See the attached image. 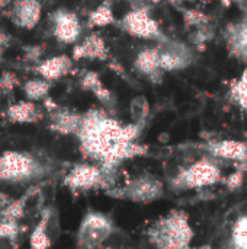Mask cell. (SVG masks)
Masks as SVG:
<instances>
[{
	"label": "cell",
	"mask_w": 247,
	"mask_h": 249,
	"mask_svg": "<svg viewBox=\"0 0 247 249\" xmlns=\"http://www.w3.org/2000/svg\"><path fill=\"white\" fill-rule=\"evenodd\" d=\"M134 125H121L103 112L90 111L83 115L82 127L77 133L83 152L100 160L103 165H112L135 153Z\"/></svg>",
	"instance_id": "6da1fadb"
},
{
	"label": "cell",
	"mask_w": 247,
	"mask_h": 249,
	"mask_svg": "<svg viewBox=\"0 0 247 249\" xmlns=\"http://www.w3.org/2000/svg\"><path fill=\"white\" fill-rule=\"evenodd\" d=\"M191 239L192 231L182 213L163 217L151 231V242L159 249H189Z\"/></svg>",
	"instance_id": "7a4b0ae2"
},
{
	"label": "cell",
	"mask_w": 247,
	"mask_h": 249,
	"mask_svg": "<svg viewBox=\"0 0 247 249\" xmlns=\"http://www.w3.org/2000/svg\"><path fill=\"white\" fill-rule=\"evenodd\" d=\"M41 165L29 155L19 152H4L0 156V179L9 182H23L41 174Z\"/></svg>",
	"instance_id": "3957f363"
},
{
	"label": "cell",
	"mask_w": 247,
	"mask_h": 249,
	"mask_svg": "<svg viewBox=\"0 0 247 249\" xmlns=\"http://www.w3.org/2000/svg\"><path fill=\"white\" fill-rule=\"evenodd\" d=\"M112 223L100 213H87L80 225L77 233V244L80 249H99L111 236Z\"/></svg>",
	"instance_id": "277c9868"
},
{
	"label": "cell",
	"mask_w": 247,
	"mask_h": 249,
	"mask_svg": "<svg viewBox=\"0 0 247 249\" xmlns=\"http://www.w3.org/2000/svg\"><path fill=\"white\" fill-rule=\"evenodd\" d=\"M220 177V169L214 163L210 160H199L181 174L179 182L186 188H198L217 182Z\"/></svg>",
	"instance_id": "5b68a950"
},
{
	"label": "cell",
	"mask_w": 247,
	"mask_h": 249,
	"mask_svg": "<svg viewBox=\"0 0 247 249\" xmlns=\"http://www.w3.org/2000/svg\"><path fill=\"white\" fill-rule=\"evenodd\" d=\"M122 25H124L125 31L132 34L134 36H140V38H144V39L160 38L159 25L150 16V13L147 10H144V9L130 12L124 18Z\"/></svg>",
	"instance_id": "8992f818"
},
{
	"label": "cell",
	"mask_w": 247,
	"mask_h": 249,
	"mask_svg": "<svg viewBox=\"0 0 247 249\" xmlns=\"http://www.w3.org/2000/svg\"><path fill=\"white\" fill-rule=\"evenodd\" d=\"M103 179V174L98 166L82 163L76 165L66 177V185L73 191H86L99 185Z\"/></svg>",
	"instance_id": "52a82bcc"
},
{
	"label": "cell",
	"mask_w": 247,
	"mask_h": 249,
	"mask_svg": "<svg viewBox=\"0 0 247 249\" xmlns=\"http://www.w3.org/2000/svg\"><path fill=\"white\" fill-rule=\"evenodd\" d=\"M54 35L58 41L64 44H73L77 41L82 32V25L79 18L68 10H57L54 13Z\"/></svg>",
	"instance_id": "ba28073f"
},
{
	"label": "cell",
	"mask_w": 247,
	"mask_h": 249,
	"mask_svg": "<svg viewBox=\"0 0 247 249\" xmlns=\"http://www.w3.org/2000/svg\"><path fill=\"white\" fill-rule=\"evenodd\" d=\"M41 0H15L9 16L15 25L32 29L41 19Z\"/></svg>",
	"instance_id": "9c48e42d"
},
{
	"label": "cell",
	"mask_w": 247,
	"mask_h": 249,
	"mask_svg": "<svg viewBox=\"0 0 247 249\" xmlns=\"http://www.w3.org/2000/svg\"><path fill=\"white\" fill-rule=\"evenodd\" d=\"M51 115V130L61 133V134H77L80 127H82V121H83V115H79L76 112H71L68 109H60L55 108L54 111L49 112Z\"/></svg>",
	"instance_id": "30bf717a"
},
{
	"label": "cell",
	"mask_w": 247,
	"mask_h": 249,
	"mask_svg": "<svg viewBox=\"0 0 247 249\" xmlns=\"http://www.w3.org/2000/svg\"><path fill=\"white\" fill-rule=\"evenodd\" d=\"M71 67H73L71 58H68L67 55H55L39 63L36 66V71L41 74L42 79L51 82L67 74L71 70Z\"/></svg>",
	"instance_id": "8fae6325"
},
{
	"label": "cell",
	"mask_w": 247,
	"mask_h": 249,
	"mask_svg": "<svg viewBox=\"0 0 247 249\" xmlns=\"http://www.w3.org/2000/svg\"><path fill=\"white\" fill-rule=\"evenodd\" d=\"M6 115L9 121L19 124H31L42 118L41 109L32 101H19L16 104H12L7 108Z\"/></svg>",
	"instance_id": "7c38bea8"
},
{
	"label": "cell",
	"mask_w": 247,
	"mask_h": 249,
	"mask_svg": "<svg viewBox=\"0 0 247 249\" xmlns=\"http://www.w3.org/2000/svg\"><path fill=\"white\" fill-rule=\"evenodd\" d=\"M134 66L141 74H144L150 79L157 77L160 73H163L162 67H160V48L148 47V48L141 50L135 58Z\"/></svg>",
	"instance_id": "4fadbf2b"
},
{
	"label": "cell",
	"mask_w": 247,
	"mask_h": 249,
	"mask_svg": "<svg viewBox=\"0 0 247 249\" xmlns=\"http://www.w3.org/2000/svg\"><path fill=\"white\" fill-rule=\"evenodd\" d=\"M106 55H108V50H106L105 41L96 34H92L87 38H84V41L79 44L73 51L74 60H80V58L103 60L106 58Z\"/></svg>",
	"instance_id": "5bb4252c"
},
{
	"label": "cell",
	"mask_w": 247,
	"mask_h": 249,
	"mask_svg": "<svg viewBox=\"0 0 247 249\" xmlns=\"http://www.w3.org/2000/svg\"><path fill=\"white\" fill-rule=\"evenodd\" d=\"M191 63L189 51L172 45L167 48H160V67L162 71H172L186 67Z\"/></svg>",
	"instance_id": "9a60e30c"
},
{
	"label": "cell",
	"mask_w": 247,
	"mask_h": 249,
	"mask_svg": "<svg viewBox=\"0 0 247 249\" xmlns=\"http://www.w3.org/2000/svg\"><path fill=\"white\" fill-rule=\"evenodd\" d=\"M127 194L135 201H150L160 196V184L153 178H140L130 184Z\"/></svg>",
	"instance_id": "2e32d148"
},
{
	"label": "cell",
	"mask_w": 247,
	"mask_h": 249,
	"mask_svg": "<svg viewBox=\"0 0 247 249\" xmlns=\"http://www.w3.org/2000/svg\"><path fill=\"white\" fill-rule=\"evenodd\" d=\"M210 150L214 156L229 159V160H246L247 144L237 140H224L217 142L210 146Z\"/></svg>",
	"instance_id": "e0dca14e"
},
{
	"label": "cell",
	"mask_w": 247,
	"mask_h": 249,
	"mask_svg": "<svg viewBox=\"0 0 247 249\" xmlns=\"http://www.w3.org/2000/svg\"><path fill=\"white\" fill-rule=\"evenodd\" d=\"M52 244V238L48 233L47 229V217L44 212L41 213V219L36 223V226L32 231V235L29 238V245L31 249H48Z\"/></svg>",
	"instance_id": "ac0fdd59"
},
{
	"label": "cell",
	"mask_w": 247,
	"mask_h": 249,
	"mask_svg": "<svg viewBox=\"0 0 247 249\" xmlns=\"http://www.w3.org/2000/svg\"><path fill=\"white\" fill-rule=\"evenodd\" d=\"M230 48L237 57L247 61V20L234 28V32L230 35Z\"/></svg>",
	"instance_id": "d6986e66"
},
{
	"label": "cell",
	"mask_w": 247,
	"mask_h": 249,
	"mask_svg": "<svg viewBox=\"0 0 247 249\" xmlns=\"http://www.w3.org/2000/svg\"><path fill=\"white\" fill-rule=\"evenodd\" d=\"M51 89L49 80L45 79H31L25 82L23 85V92L29 101H41L44 99Z\"/></svg>",
	"instance_id": "ffe728a7"
},
{
	"label": "cell",
	"mask_w": 247,
	"mask_h": 249,
	"mask_svg": "<svg viewBox=\"0 0 247 249\" xmlns=\"http://www.w3.org/2000/svg\"><path fill=\"white\" fill-rule=\"evenodd\" d=\"M82 86H83V89L93 92L99 101H102V102H105V104L109 102L111 93H109L108 89L103 88V85H102V82L99 80V77H98L96 73H86L84 77L82 79Z\"/></svg>",
	"instance_id": "44dd1931"
},
{
	"label": "cell",
	"mask_w": 247,
	"mask_h": 249,
	"mask_svg": "<svg viewBox=\"0 0 247 249\" xmlns=\"http://www.w3.org/2000/svg\"><path fill=\"white\" fill-rule=\"evenodd\" d=\"M233 244L237 249H247V216L237 220L233 229Z\"/></svg>",
	"instance_id": "7402d4cb"
},
{
	"label": "cell",
	"mask_w": 247,
	"mask_h": 249,
	"mask_svg": "<svg viewBox=\"0 0 247 249\" xmlns=\"http://www.w3.org/2000/svg\"><path fill=\"white\" fill-rule=\"evenodd\" d=\"M112 20H114L112 10L105 4L99 6L96 10H93L90 18H89V22L92 26H105V25H109Z\"/></svg>",
	"instance_id": "603a6c76"
},
{
	"label": "cell",
	"mask_w": 247,
	"mask_h": 249,
	"mask_svg": "<svg viewBox=\"0 0 247 249\" xmlns=\"http://www.w3.org/2000/svg\"><path fill=\"white\" fill-rule=\"evenodd\" d=\"M231 95H233L234 101L247 111V70L243 73L240 80H237V83L233 86Z\"/></svg>",
	"instance_id": "cb8c5ba5"
},
{
	"label": "cell",
	"mask_w": 247,
	"mask_h": 249,
	"mask_svg": "<svg viewBox=\"0 0 247 249\" xmlns=\"http://www.w3.org/2000/svg\"><path fill=\"white\" fill-rule=\"evenodd\" d=\"M19 232H20L19 222L0 220V239L16 241L19 238Z\"/></svg>",
	"instance_id": "d4e9b609"
},
{
	"label": "cell",
	"mask_w": 247,
	"mask_h": 249,
	"mask_svg": "<svg viewBox=\"0 0 247 249\" xmlns=\"http://www.w3.org/2000/svg\"><path fill=\"white\" fill-rule=\"evenodd\" d=\"M19 85V79L13 71H3L0 76V93L7 95L15 90V88Z\"/></svg>",
	"instance_id": "484cf974"
},
{
	"label": "cell",
	"mask_w": 247,
	"mask_h": 249,
	"mask_svg": "<svg viewBox=\"0 0 247 249\" xmlns=\"http://www.w3.org/2000/svg\"><path fill=\"white\" fill-rule=\"evenodd\" d=\"M44 54V45H29L23 51V58L26 61H38Z\"/></svg>",
	"instance_id": "4316f807"
},
{
	"label": "cell",
	"mask_w": 247,
	"mask_h": 249,
	"mask_svg": "<svg viewBox=\"0 0 247 249\" xmlns=\"http://www.w3.org/2000/svg\"><path fill=\"white\" fill-rule=\"evenodd\" d=\"M10 45V35L7 32H4L1 28H0V58L3 57V53L4 50Z\"/></svg>",
	"instance_id": "83f0119b"
},
{
	"label": "cell",
	"mask_w": 247,
	"mask_h": 249,
	"mask_svg": "<svg viewBox=\"0 0 247 249\" xmlns=\"http://www.w3.org/2000/svg\"><path fill=\"white\" fill-rule=\"evenodd\" d=\"M12 201H13V200H12L7 194L0 193V212H1V210H4V209H6Z\"/></svg>",
	"instance_id": "f1b7e54d"
},
{
	"label": "cell",
	"mask_w": 247,
	"mask_h": 249,
	"mask_svg": "<svg viewBox=\"0 0 247 249\" xmlns=\"http://www.w3.org/2000/svg\"><path fill=\"white\" fill-rule=\"evenodd\" d=\"M12 0H0V10H3L4 7H7L10 4Z\"/></svg>",
	"instance_id": "f546056e"
},
{
	"label": "cell",
	"mask_w": 247,
	"mask_h": 249,
	"mask_svg": "<svg viewBox=\"0 0 247 249\" xmlns=\"http://www.w3.org/2000/svg\"><path fill=\"white\" fill-rule=\"evenodd\" d=\"M44 1H48V3H52V1H55V0H44Z\"/></svg>",
	"instance_id": "4dcf8cb0"
}]
</instances>
